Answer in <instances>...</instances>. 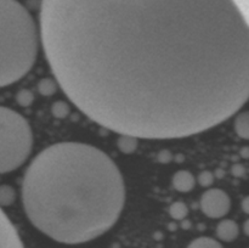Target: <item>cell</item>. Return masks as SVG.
Here are the masks:
<instances>
[{"mask_svg": "<svg viewBox=\"0 0 249 248\" xmlns=\"http://www.w3.org/2000/svg\"><path fill=\"white\" fill-rule=\"evenodd\" d=\"M40 36L68 99L122 135H195L248 100L249 28L233 0H43Z\"/></svg>", "mask_w": 249, "mask_h": 248, "instance_id": "1", "label": "cell"}, {"mask_svg": "<svg viewBox=\"0 0 249 248\" xmlns=\"http://www.w3.org/2000/svg\"><path fill=\"white\" fill-rule=\"evenodd\" d=\"M22 201L39 231L60 243L79 245L117 223L125 187L121 170L104 151L58 142L32 160L22 182Z\"/></svg>", "mask_w": 249, "mask_h": 248, "instance_id": "2", "label": "cell"}, {"mask_svg": "<svg viewBox=\"0 0 249 248\" xmlns=\"http://www.w3.org/2000/svg\"><path fill=\"white\" fill-rule=\"evenodd\" d=\"M38 44L28 10L17 0H0V88L18 82L32 70Z\"/></svg>", "mask_w": 249, "mask_h": 248, "instance_id": "3", "label": "cell"}, {"mask_svg": "<svg viewBox=\"0 0 249 248\" xmlns=\"http://www.w3.org/2000/svg\"><path fill=\"white\" fill-rule=\"evenodd\" d=\"M33 147L28 122L16 111L0 106V174L21 167Z\"/></svg>", "mask_w": 249, "mask_h": 248, "instance_id": "4", "label": "cell"}, {"mask_svg": "<svg viewBox=\"0 0 249 248\" xmlns=\"http://www.w3.org/2000/svg\"><path fill=\"white\" fill-rule=\"evenodd\" d=\"M199 206L208 218L220 219L230 212L231 198L224 190L209 189L202 195Z\"/></svg>", "mask_w": 249, "mask_h": 248, "instance_id": "5", "label": "cell"}, {"mask_svg": "<svg viewBox=\"0 0 249 248\" xmlns=\"http://www.w3.org/2000/svg\"><path fill=\"white\" fill-rule=\"evenodd\" d=\"M0 248H24L18 232L0 208Z\"/></svg>", "mask_w": 249, "mask_h": 248, "instance_id": "6", "label": "cell"}, {"mask_svg": "<svg viewBox=\"0 0 249 248\" xmlns=\"http://www.w3.org/2000/svg\"><path fill=\"white\" fill-rule=\"evenodd\" d=\"M216 237L224 242H232L240 235V226L235 220L231 219H225L221 220L220 223L216 225L215 229Z\"/></svg>", "mask_w": 249, "mask_h": 248, "instance_id": "7", "label": "cell"}, {"mask_svg": "<svg viewBox=\"0 0 249 248\" xmlns=\"http://www.w3.org/2000/svg\"><path fill=\"white\" fill-rule=\"evenodd\" d=\"M196 185V179L187 170H179L173 177V186L179 192H189Z\"/></svg>", "mask_w": 249, "mask_h": 248, "instance_id": "8", "label": "cell"}, {"mask_svg": "<svg viewBox=\"0 0 249 248\" xmlns=\"http://www.w3.org/2000/svg\"><path fill=\"white\" fill-rule=\"evenodd\" d=\"M235 131L241 139L247 140L249 138V118L247 112H242L235 121Z\"/></svg>", "mask_w": 249, "mask_h": 248, "instance_id": "9", "label": "cell"}, {"mask_svg": "<svg viewBox=\"0 0 249 248\" xmlns=\"http://www.w3.org/2000/svg\"><path fill=\"white\" fill-rule=\"evenodd\" d=\"M187 248H224L219 241L214 240L211 237H198L196 240L192 241Z\"/></svg>", "mask_w": 249, "mask_h": 248, "instance_id": "10", "label": "cell"}, {"mask_svg": "<svg viewBox=\"0 0 249 248\" xmlns=\"http://www.w3.org/2000/svg\"><path fill=\"white\" fill-rule=\"evenodd\" d=\"M169 214L175 220H182L189 214V208H187V206L184 202L177 201L169 207Z\"/></svg>", "mask_w": 249, "mask_h": 248, "instance_id": "11", "label": "cell"}, {"mask_svg": "<svg viewBox=\"0 0 249 248\" xmlns=\"http://www.w3.org/2000/svg\"><path fill=\"white\" fill-rule=\"evenodd\" d=\"M16 198L15 190L9 185L0 186V206H10Z\"/></svg>", "mask_w": 249, "mask_h": 248, "instance_id": "12", "label": "cell"}, {"mask_svg": "<svg viewBox=\"0 0 249 248\" xmlns=\"http://www.w3.org/2000/svg\"><path fill=\"white\" fill-rule=\"evenodd\" d=\"M119 148H121L123 152L130 153L133 152L136 148V138L129 135H122L121 139L118 141Z\"/></svg>", "mask_w": 249, "mask_h": 248, "instance_id": "13", "label": "cell"}, {"mask_svg": "<svg viewBox=\"0 0 249 248\" xmlns=\"http://www.w3.org/2000/svg\"><path fill=\"white\" fill-rule=\"evenodd\" d=\"M70 113V107L62 101H57L53 105V114L57 118H65Z\"/></svg>", "mask_w": 249, "mask_h": 248, "instance_id": "14", "label": "cell"}, {"mask_svg": "<svg viewBox=\"0 0 249 248\" xmlns=\"http://www.w3.org/2000/svg\"><path fill=\"white\" fill-rule=\"evenodd\" d=\"M39 91L43 95H51L55 91V83L51 79L46 78L39 83Z\"/></svg>", "mask_w": 249, "mask_h": 248, "instance_id": "15", "label": "cell"}, {"mask_svg": "<svg viewBox=\"0 0 249 248\" xmlns=\"http://www.w3.org/2000/svg\"><path fill=\"white\" fill-rule=\"evenodd\" d=\"M17 101L22 105V106H28L32 101H33V95L29 92L28 90H22L19 91L18 96H17Z\"/></svg>", "mask_w": 249, "mask_h": 248, "instance_id": "16", "label": "cell"}, {"mask_svg": "<svg viewBox=\"0 0 249 248\" xmlns=\"http://www.w3.org/2000/svg\"><path fill=\"white\" fill-rule=\"evenodd\" d=\"M198 180H199V184H201L202 186L207 187V186H211V185L213 184L214 177L211 172H203L201 173V175H199Z\"/></svg>", "mask_w": 249, "mask_h": 248, "instance_id": "17", "label": "cell"}, {"mask_svg": "<svg viewBox=\"0 0 249 248\" xmlns=\"http://www.w3.org/2000/svg\"><path fill=\"white\" fill-rule=\"evenodd\" d=\"M248 203V197L247 198H245V201H243V208H245V213H248V208L246 206H247Z\"/></svg>", "mask_w": 249, "mask_h": 248, "instance_id": "18", "label": "cell"}]
</instances>
